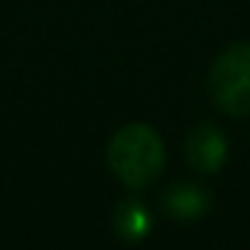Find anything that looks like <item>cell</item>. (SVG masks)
Instances as JSON below:
<instances>
[{
  "label": "cell",
  "mask_w": 250,
  "mask_h": 250,
  "mask_svg": "<svg viewBox=\"0 0 250 250\" xmlns=\"http://www.w3.org/2000/svg\"><path fill=\"white\" fill-rule=\"evenodd\" d=\"M108 164L113 175L129 188H146L164 169V143L148 124H126L110 137Z\"/></svg>",
  "instance_id": "cell-1"
},
{
  "label": "cell",
  "mask_w": 250,
  "mask_h": 250,
  "mask_svg": "<svg viewBox=\"0 0 250 250\" xmlns=\"http://www.w3.org/2000/svg\"><path fill=\"white\" fill-rule=\"evenodd\" d=\"M210 94L221 113L250 116V43H229L210 67Z\"/></svg>",
  "instance_id": "cell-2"
},
{
  "label": "cell",
  "mask_w": 250,
  "mask_h": 250,
  "mask_svg": "<svg viewBox=\"0 0 250 250\" xmlns=\"http://www.w3.org/2000/svg\"><path fill=\"white\" fill-rule=\"evenodd\" d=\"M186 159L196 172H218L223 167L229 156V143L223 137V132L218 129L210 121H202V124L191 126V132L186 135Z\"/></svg>",
  "instance_id": "cell-3"
},
{
  "label": "cell",
  "mask_w": 250,
  "mask_h": 250,
  "mask_svg": "<svg viewBox=\"0 0 250 250\" xmlns=\"http://www.w3.org/2000/svg\"><path fill=\"white\" fill-rule=\"evenodd\" d=\"M210 191H205L199 183H172L162 194V207L167 215L178 221H191L210 210Z\"/></svg>",
  "instance_id": "cell-4"
},
{
  "label": "cell",
  "mask_w": 250,
  "mask_h": 250,
  "mask_svg": "<svg viewBox=\"0 0 250 250\" xmlns=\"http://www.w3.org/2000/svg\"><path fill=\"white\" fill-rule=\"evenodd\" d=\"M113 226L124 242H140L151 229V215L140 202H121L113 215Z\"/></svg>",
  "instance_id": "cell-5"
}]
</instances>
